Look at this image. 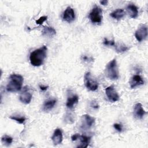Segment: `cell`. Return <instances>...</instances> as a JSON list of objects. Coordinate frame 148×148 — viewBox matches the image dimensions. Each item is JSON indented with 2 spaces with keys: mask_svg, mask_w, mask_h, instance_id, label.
Instances as JSON below:
<instances>
[{
  "mask_svg": "<svg viewBox=\"0 0 148 148\" xmlns=\"http://www.w3.org/2000/svg\"><path fill=\"white\" fill-rule=\"evenodd\" d=\"M47 47L43 46L41 47L32 51L29 55V60L32 65L39 66L42 65L46 58Z\"/></svg>",
  "mask_w": 148,
  "mask_h": 148,
  "instance_id": "obj_1",
  "label": "cell"
},
{
  "mask_svg": "<svg viewBox=\"0 0 148 148\" xmlns=\"http://www.w3.org/2000/svg\"><path fill=\"white\" fill-rule=\"evenodd\" d=\"M24 79L22 76L18 74H12L9 77V81L6 86L8 92H17L22 88Z\"/></svg>",
  "mask_w": 148,
  "mask_h": 148,
  "instance_id": "obj_2",
  "label": "cell"
},
{
  "mask_svg": "<svg viewBox=\"0 0 148 148\" xmlns=\"http://www.w3.org/2000/svg\"><path fill=\"white\" fill-rule=\"evenodd\" d=\"M106 76L111 80H117L119 77V71L116 58L109 61L106 65L105 71Z\"/></svg>",
  "mask_w": 148,
  "mask_h": 148,
  "instance_id": "obj_3",
  "label": "cell"
},
{
  "mask_svg": "<svg viewBox=\"0 0 148 148\" xmlns=\"http://www.w3.org/2000/svg\"><path fill=\"white\" fill-rule=\"evenodd\" d=\"M84 84L87 89L90 91H94L97 90L98 87V82L91 75V73L89 72H86L84 76Z\"/></svg>",
  "mask_w": 148,
  "mask_h": 148,
  "instance_id": "obj_4",
  "label": "cell"
},
{
  "mask_svg": "<svg viewBox=\"0 0 148 148\" xmlns=\"http://www.w3.org/2000/svg\"><path fill=\"white\" fill-rule=\"evenodd\" d=\"M88 17L92 23L94 24H100L102 20V10L98 6L95 5L90 13Z\"/></svg>",
  "mask_w": 148,
  "mask_h": 148,
  "instance_id": "obj_5",
  "label": "cell"
},
{
  "mask_svg": "<svg viewBox=\"0 0 148 148\" xmlns=\"http://www.w3.org/2000/svg\"><path fill=\"white\" fill-rule=\"evenodd\" d=\"M32 98V94L30 91V88L27 86L24 87L19 96L20 101L24 104H28L31 101Z\"/></svg>",
  "mask_w": 148,
  "mask_h": 148,
  "instance_id": "obj_6",
  "label": "cell"
},
{
  "mask_svg": "<svg viewBox=\"0 0 148 148\" xmlns=\"http://www.w3.org/2000/svg\"><path fill=\"white\" fill-rule=\"evenodd\" d=\"M105 93L109 101L114 102L119 100V95L113 86H110L105 88Z\"/></svg>",
  "mask_w": 148,
  "mask_h": 148,
  "instance_id": "obj_7",
  "label": "cell"
},
{
  "mask_svg": "<svg viewBox=\"0 0 148 148\" xmlns=\"http://www.w3.org/2000/svg\"><path fill=\"white\" fill-rule=\"evenodd\" d=\"M95 118L88 114H84L82 116V128L87 130L92 127L95 123Z\"/></svg>",
  "mask_w": 148,
  "mask_h": 148,
  "instance_id": "obj_8",
  "label": "cell"
},
{
  "mask_svg": "<svg viewBox=\"0 0 148 148\" xmlns=\"http://www.w3.org/2000/svg\"><path fill=\"white\" fill-rule=\"evenodd\" d=\"M136 40L140 42L145 40L147 36V27L146 25H142L135 32Z\"/></svg>",
  "mask_w": 148,
  "mask_h": 148,
  "instance_id": "obj_9",
  "label": "cell"
},
{
  "mask_svg": "<svg viewBox=\"0 0 148 148\" xmlns=\"http://www.w3.org/2000/svg\"><path fill=\"white\" fill-rule=\"evenodd\" d=\"M62 18L64 21L68 23H71L73 21L75 18V14L73 9L70 6L67 7L63 13Z\"/></svg>",
  "mask_w": 148,
  "mask_h": 148,
  "instance_id": "obj_10",
  "label": "cell"
},
{
  "mask_svg": "<svg viewBox=\"0 0 148 148\" xmlns=\"http://www.w3.org/2000/svg\"><path fill=\"white\" fill-rule=\"evenodd\" d=\"M146 112L144 110L140 103H137L135 105L134 108V116L138 119H142L143 117L146 114Z\"/></svg>",
  "mask_w": 148,
  "mask_h": 148,
  "instance_id": "obj_11",
  "label": "cell"
},
{
  "mask_svg": "<svg viewBox=\"0 0 148 148\" xmlns=\"http://www.w3.org/2000/svg\"><path fill=\"white\" fill-rule=\"evenodd\" d=\"M145 82L142 77L139 75H134L130 82V87L131 88H134L138 86H140L144 84Z\"/></svg>",
  "mask_w": 148,
  "mask_h": 148,
  "instance_id": "obj_12",
  "label": "cell"
},
{
  "mask_svg": "<svg viewBox=\"0 0 148 148\" xmlns=\"http://www.w3.org/2000/svg\"><path fill=\"white\" fill-rule=\"evenodd\" d=\"M63 136H62V132L60 128H56L54 133L53 134V136L51 137V139L53 141V143L54 145H57L60 144L62 141Z\"/></svg>",
  "mask_w": 148,
  "mask_h": 148,
  "instance_id": "obj_13",
  "label": "cell"
},
{
  "mask_svg": "<svg viewBox=\"0 0 148 148\" xmlns=\"http://www.w3.org/2000/svg\"><path fill=\"white\" fill-rule=\"evenodd\" d=\"M79 140L80 143L77 145V147H82V148H86L87 147L91 140V136H88L86 135H79V138L77 140Z\"/></svg>",
  "mask_w": 148,
  "mask_h": 148,
  "instance_id": "obj_14",
  "label": "cell"
},
{
  "mask_svg": "<svg viewBox=\"0 0 148 148\" xmlns=\"http://www.w3.org/2000/svg\"><path fill=\"white\" fill-rule=\"evenodd\" d=\"M127 11L130 17L132 18H136L138 15V8L134 4H129L127 6Z\"/></svg>",
  "mask_w": 148,
  "mask_h": 148,
  "instance_id": "obj_15",
  "label": "cell"
},
{
  "mask_svg": "<svg viewBox=\"0 0 148 148\" xmlns=\"http://www.w3.org/2000/svg\"><path fill=\"white\" fill-rule=\"evenodd\" d=\"M57 100L56 99H49L46 101L43 105V110L45 112H48L51 110L56 104Z\"/></svg>",
  "mask_w": 148,
  "mask_h": 148,
  "instance_id": "obj_16",
  "label": "cell"
},
{
  "mask_svg": "<svg viewBox=\"0 0 148 148\" xmlns=\"http://www.w3.org/2000/svg\"><path fill=\"white\" fill-rule=\"evenodd\" d=\"M78 101H79V97L77 95H73L68 98L66 103V106L68 108L71 109L74 106L75 104L77 103Z\"/></svg>",
  "mask_w": 148,
  "mask_h": 148,
  "instance_id": "obj_17",
  "label": "cell"
},
{
  "mask_svg": "<svg viewBox=\"0 0 148 148\" xmlns=\"http://www.w3.org/2000/svg\"><path fill=\"white\" fill-rule=\"evenodd\" d=\"M125 12L123 9H117L116 10H114L113 12H112L110 14V16L117 20H119L120 19H121L124 16H125Z\"/></svg>",
  "mask_w": 148,
  "mask_h": 148,
  "instance_id": "obj_18",
  "label": "cell"
},
{
  "mask_svg": "<svg viewBox=\"0 0 148 148\" xmlns=\"http://www.w3.org/2000/svg\"><path fill=\"white\" fill-rule=\"evenodd\" d=\"M56 34V30L51 27H45L42 31V35L46 36L51 37Z\"/></svg>",
  "mask_w": 148,
  "mask_h": 148,
  "instance_id": "obj_19",
  "label": "cell"
},
{
  "mask_svg": "<svg viewBox=\"0 0 148 148\" xmlns=\"http://www.w3.org/2000/svg\"><path fill=\"white\" fill-rule=\"evenodd\" d=\"M114 46L115 47L116 51L119 53L125 52L130 49L129 47H128L127 46H126L124 44H121V43H117V44L115 45Z\"/></svg>",
  "mask_w": 148,
  "mask_h": 148,
  "instance_id": "obj_20",
  "label": "cell"
},
{
  "mask_svg": "<svg viewBox=\"0 0 148 148\" xmlns=\"http://www.w3.org/2000/svg\"><path fill=\"white\" fill-rule=\"evenodd\" d=\"M1 141L4 145L8 146L10 145L13 142V138L10 136H8L7 135H4L1 138Z\"/></svg>",
  "mask_w": 148,
  "mask_h": 148,
  "instance_id": "obj_21",
  "label": "cell"
},
{
  "mask_svg": "<svg viewBox=\"0 0 148 148\" xmlns=\"http://www.w3.org/2000/svg\"><path fill=\"white\" fill-rule=\"evenodd\" d=\"M9 119L14 120L18 123L19 124H24V122L26 120V118L24 116H21V117H18V116H10L9 117Z\"/></svg>",
  "mask_w": 148,
  "mask_h": 148,
  "instance_id": "obj_22",
  "label": "cell"
},
{
  "mask_svg": "<svg viewBox=\"0 0 148 148\" xmlns=\"http://www.w3.org/2000/svg\"><path fill=\"white\" fill-rule=\"evenodd\" d=\"M103 43L105 46H114L115 45V42L114 40H108L106 38H105Z\"/></svg>",
  "mask_w": 148,
  "mask_h": 148,
  "instance_id": "obj_23",
  "label": "cell"
},
{
  "mask_svg": "<svg viewBox=\"0 0 148 148\" xmlns=\"http://www.w3.org/2000/svg\"><path fill=\"white\" fill-rule=\"evenodd\" d=\"M113 127L114 128V129L117 131L119 132H121L123 130V126L121 124H119V123H114L113 124Z\"/></svg>",
  "mask_w": 148,
  "mask_h": 148,
  "instance_id": "obj_24",
  "label": "cell"
},
{
  "mask_svg": "<svg viewBox=\"0 0 148 148\" xmlns=\"http://www.w3.org/2000/svg\"><path fill=\"white\" fill-rule=\"evenodd\" d=\"M47 18V16H42L41 17H40L38 20L36 21V23L37 24H39V25H41L44 21H45Z\"/></svg>",
  "mask_w": 148,
  "mask_h": 148,
  "instance_id": "obj_25",
  "label": "cell"
},
{
  "mask_svg": "<svg viewBox=\"0 0 148 148\" xmlns=\"http://www.w3.org/2000/svg\"><path fill=\"white\" fill-rule=\"evenodd\" d=\"M82 60H83L84 61H87V62H88V61H92V59L91 57H88L86 56H82Z\"/></svg>",
  "mask_w": 148,
  "mask_h": 148,
  "instance_id": "obj_26",
  "label": "cell"
},
{
  "mask_svg": "<svg viewBox=\"0 0 148 148\" xmlns=\"http://www.w3.org/2000/svg\"><path fill=\"white\" fill-rule=\"evenodd\" d=\"M80 134H75L74 135H73L72 136H71V139L72 141H76L77 140V139H78L79 138V136Z\"/></svg>",
  "mask_w": 148,
  "mask_h": 148,
  "instance_id": "obj_27",
  "label": "cell"
},
{
  "mask_svg": "<svg viewBox=\"0 0 148 148\" xmlns=\"http://www.w3.org/2000/svg\"><path fill=\"white\" fill-rule=\"evenodd\" d=\"M91 107H92L93 108H94V109H97V108H98V105L97 104V103L96 102H92L91 103Z\"/></svg>",
  "mask_w": 148,
  "mask_h": 148,
  "instance_id": "obj_28",
  "label": "cell"
},
{
  "mask_svg": "<svg viewBox=\"0 0 148 148\" xmlns=\"http://www.w3.org/2000/svg\"><path fill=\"white\" fill-rule=\"evenodd\" d=\"M39 87H40V89L42 90V91H45L48 88V86H39Z\"/></svg>",
  "mask_w": 148,
  "mask_h": 148,
  "instance_id": "obj_29",
  "label": "cell"
},
{
  "mask_svg": "<svg viewBox=\"0 0 148 148\" xmlns=\"http://www.w3.org/2000/svg\"><path fill=\"white\" fill-rule=\"evenodd\" d=\"M99 2L101 4L103 5H107L108 1L106 0H102V1H101Z\"/></svg>",
  "mask_w": 148,
  "mask_h": 148,
  "instance_id": "obj_30",
  "label": "cell"
}]
</instances>
